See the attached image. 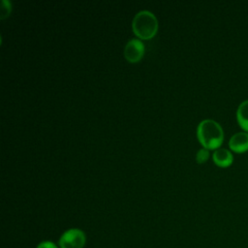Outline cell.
I'll list each match as a JSON object with an SVG mask.
<instances>
[{
    "label": "cell",
    "mask_w": 248,
    "mask_h": 248,
    "mask_svg": "<svg viewBox=\"0 0 248 248\" xmlns=\"http://www.w3.org/2000/svg\"><path fill=\"white\" fill-rule=\"evenodd\" d=\"M197 137L202 147L208 150H216L223 143L224 132L221 125L215 120L204 119L198 125Z\"/></svg>",
    "instance_id": "1"
},
{
    "label": "cell",
    "mask_w": 248,
    "mask_h": 248,
    "mask_svg": "<svg viewBox=\"0 0 248 248\" xmlns=\"http://www.w3.org/2000/svg\"><path fill=\"white\" fill-rule=\"evenodd\" d=\"M132 28L135 35L140 39L150 40L158 31L157 17L150 11H140L133 18Z\"/></svg>",
    "instance_id": "2"
},
{
    "label": "cell",
    "mask_w": 248,
    "mask_h": 248,
    "mask_svg": "<svg viewBox=\"0 0 248 248\" xmlns=\"http://www.w3.org/2000/svg\"><path fill=\"white\" fill-rule=\"evenodd\" d=\"M85 233L79 229H69L59 238L60 248H83L85 245Z\"/></svg>",
    "instance_id": "3"
},
{
    "label": "cell",
    "mask_w": 248,
    "mask_h": 248,
    "mask_svg": "<svg viewBox=\"0 0 248 248\" xmlns=\"http://www.w3.org/2000/svg\"><path fill=\"white\" fill-rule=\"evenodd\" d=\"M144 54V45L140 39H131L124 46V57L130 63L139 62Z\"/></svg>",
    "instance_id": "4"
},
{
    "label": "cell",
    "mask_w": 248,
    "mask_h": 248,
    "mask_svg": "<svg viewBox=\"0 0 248 248\" xmlns=\"http://www.w3.org/2000/svg\"><path fill=\"white\" fill-rule=\"evenodd\" d=\"M229 147L235 153L248 151V133L238 132L232 135L229 140Z\"/></svg>",
    "instance_id": "5"
},
{
    "label": "cell",
    "mask_w": 248,
    "mask_h": 248,
    "mask_svg": "<svg viewBox=\"0 0 248 248\" xmlns=\"http://www.w3.org/2000/svg\"><path fill=\"white\" fill-rule=\"evenodd\" d=\"M213 162L220 168H228L233 162V156L232 152L227 148H218L212 155Z\"/></svg>",
    "instance_id": "6"
},
{
    "label": "cell",
    "mask_w": 248,
    "mask_h": 248,
    "mask_svg": "<svg viewBox=\"0 0 248 248\" xmlns=\"http://www.w3.org/2000/svg\"><path fill=\"white\" fill-rule=\"evenodd\" d=\"M236 120L239 126L248 133V100L243 101L236 109Z\"/></svg>",
    "instance_id": "7"
},
{
    "label": "cell",
    "mask_w": 248,
    "mask_h": 248,
    "mask_svg": "<svg viewBox=\"0 0 248 248\" xmlns=\"http://www.w3.org/2000/svg\"><path fill=\"white\" fill-rule=\"evenodd\" d=\"M12 11V4L9 0H2L1 8H0V18L5 19L7 18Z\"/></svg>",
    "instance_id": "8"
},
{
    "label": "cell",
    "mask_w": 248,
    "mask_h": 248,
    "mask_svg": "<svg viewBox=\"0 0 248 248\" xmlns=\"http://www.w3.org/2000/svg\"><path fill=\"white\" fill-rule=\"evenodd\" d=\"M209 158V150L202 147L201 148L197 154H196V161L199 163V164H203L205 163Z\"/></svg>",
    "instance_id": "9"
},
{
    "label": "cell",
    "mask_w": 248,
    "mask_h": 248,
    "mask_svg": "<svg viewBox=\"0 0 248 248\" xmlns=\"http://www.w3.org/2000/svg\"><path fill=\"white\" fill-rule=\"evenodd\" d=\"M37 248H58V247L53 242L46 240V241H42L41 243H39Z\"/></svg>",
    "instance_id": "10"
}]
</instances>
